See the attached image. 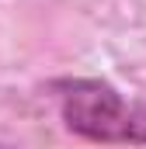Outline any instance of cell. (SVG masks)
Returning <instances> with one entry per match:
<instances>
[{"mask_svg":"<svg viewBox=\"0 0 146 149\" xmlns=\"http://www.w3.org/2000/svg\"><path fill=\"white\" fill-rule=\"evenodd\" d=\"M0 149H14V146H7V142H0Z\"/></svg>","mask_w":146,"mask_h":149,"instance_id":"7a4b0ae2","label":"cell"},{"mask_svg":"<svg viewBox=\"0 0 146 149\" xmlns=\"http://www.w3.org/2000/svg\"><path fill=\"white\" fill-rule=\"evenodd\" d=\"M49 90L73 135L105 146H146V97H125L98 76H63Z\"/></svg>","mask_w":146,"mask_h":149,"instance_id":"6da1fadb","label":"cell"}]
</instances>
